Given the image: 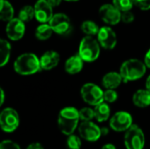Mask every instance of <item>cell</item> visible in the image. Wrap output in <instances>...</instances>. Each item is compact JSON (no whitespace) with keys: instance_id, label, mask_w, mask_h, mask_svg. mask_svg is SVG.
I'll return each instance as SVG.
<instances>
[{"instance_id":"cell-37","label":"cell","mask_w":150,"mask_h":149,"mask_svg":"<svg viewBox=\"0 0 150 149\" xmlns=\"http://www.w3.org/2000/svg\"><path fill=\"white\" fill-rule=\"evenodd\" d=\"M108 133H109L108 128H106V127H102L101 128V133H102V135H106V134H108Z\"/></svg>"},{"instance_id":"cell-22","label":"cell","mask_w":150,"mask_h":149,"mask_svg":"<svg viewBox=\"0 0 150 149\" xmlns=\"http://www.w3.org/2000/svg\"><path fill=\"white\" fill-rule=\"evenodd\" d=\"M53 32L54 31L49 23H42L36 28L35 37L40 40H47L52 36Z\"/></svg>"},{"instance_id":"cell-20","label":"cell","mask_w":150,"mask_h":149,"mask_svg":"<svg viewBox=\"0 0 150 149\" xmlns=\"http://www.w3.org/2000/svg\"><path fill=\"white\" fill-rule=\"evenodd\" d=\"M94 112H95V119L98 122H104L107 120L111 113L110 107L105 101L96 105L94 108Z\"/></svg>"},{"instance_id":"cell-32","label":"cell","mask_w":150,"mask_h":149,"mask_svg":"<svg viewBox=\"0 0 150 149\" xmlns=\"http://www.w3.org/2000/svg\"><path fill=\"white\" fill-rule=\"evenodd\" d=\"M144 62L147 66V68H150V48L149 49V51L146 53L145 57H144Z\"/></svg>"},{"instance_id":"cell-23","label":"cell","mask_w":150,"mask_h":149,"mask_svg":"<svg viewBox=\"0 0 150 149\" xmlns=\"http://www.w3.org/2000/svg\"><path fill=\"white\" fill-rule=\"evenodd\" d=\"M99 27L97 25V23H95L92 20H85L82 23L81 25V30L82 32L88 35V36H96L98 35V32H99Z\"/></svg>"},{"instance_id":"cell-35","label":"cell","mask_w":150,"mask_h":149,"mask_svg":"<svg viewBox=\"0 0 150 149\" xmlns=\"http://www.w3.org/2000/svg\"><path fill=\"white\" fill-rule=\"evenodd\" d=\"M0 95H1V99H0V105H2L4 102V91L3 89H0Z\"/></svg>"},{"instance_id":"cell-38","label":"cell","mask_w":150,"mask_h":149,"mask_svg":"<svg viewBox=\"0 0 150 149\" xmlns=\"http://www.w3.org/2000/svg\"><path fill=\"white\" fill-rule=\"evenodd\" d=\"M146 89L150 91V75L148 76V78L146 80Z\"/></svg>"},{"instance_id":"cell-15","label":"cell","mask_w":150,"mask_h":149,"mask_svg":"<svg viewBox=\"0 0 150 149\" xmlns=\"http://www.w3.org/2000/svg\"><path fill=\"white\" fill-rule=\"evenodd\" d=\"M60 54L54 50H48L45 52L40 58V67L43 70H51L54 68L60 62Z\"/></svg>"},{"instance_id":"cell-28","label":"cell","mask_w":150,"mask_h":149,"mask_svg":"<svg viewBox=\"0 0 150 149\" xmlns=\"http://www.w3.org/2000/svg\"><path fill=\"white\" fill-rule=\"evenodd\" d=\"M67 144L69 149H80L81 148V140L76 135H69L67 141Z\"/></svg>"},{"instance_id":"cell-5","label":"cell","mask_w":150,"mask_h":149,"mask_svg":"<svg viewBox=\"0 0 150 149\" xmlns=\"http://www.w3.org/2000/svg\"><path fill=\"white\" fill-rule=\"evenodd\" d=\"M81 97L85 103L93 106L104 102V91L97 84L91 83H87L82 86Z\"/></svg>"},{"instance_id":"cell-14","label":"cell","mask_w":150,"mask_h":149,"mask_svg":"<svg viewBox=\"0 0 150 149\" xmlns=\"http://www.w3.org/2000/svg\"><path fill=\"white\" fill-rule=\"evenodd\" d=\"M35 18L40 24L48 23L54 16L53 7L47 0H38L34 4Z\"/></svg>"},{"instance_id":"cell-6","label":"cell","mask_w":150,"mask_h":149,"mask_svg":"<svg viewBox=\"0 0 150 149\" xmlns=\"http://www.w3.org/2000/svg\"><path fill=\"white\" fill-rule=\"evenodd\" d=\"M124 142L127 149H143L145 138L142 130L136 125H132L126 132Z\"/></svg>"},{"instance_id":"cell-29","label":"cell","mask_w":150,"mask_h":149,"mask_svg":"<svg viewBox=\"0 0 150 149\" xmlns=\"http://www.w3.org/2000/svg\"><path fill=\"white\" fill-rule=\"evenodd\" d=\"M135 17L132 11H127L121 12V21L125 24H131L134 22Z\"/></svg>"},{"instance_id":"cell-36","label":"cell","mask_w":150,"mask_h":149,"mask_svg":"<svg viewBox=\"0 0 150 149\" xmlns=\"http://www.w3.org/2000/svg\"><path fill=\"white\" fill-rule=\"evenodd\" d=\"M102 149H116V148L112 144H106L102 148Z\"/></svg>"},{"instance_id":"cell-2","label":"cell","mask_w":150,"mask_h":149,"mask_svg":"<svg viewBox=\"0 0 150 149\" xmlns=\"http://www.w3.org/2000/svg\"><path fill=\"white\" fill-rule=\"evenodd\" d=\"M147 71L144 61L138 59H129L125 61L120 69V73L125 83L136 81L143 77Z\"/></svg>"},{"instance_id":"cell-9","label":"cell","mask_w":150,"mask_h":149,"mask_svg":"<svg viewBox=\"0 0 150 149\" xmlns=\"http://www.w3.org/2000/svg\"><path fill=\"white\" fill-rule=\"evenodd\" d=\"M100 18L109 25H118L121 21V11L113 4H105L98 11Z\"/></svg>"},{"instance_id":"cell-26","label":"cell","mask_w":150,"mask_h":149,"mask_svg":"<svg viewBox=\"0 0 150 149\" xmlns=\"http://www.w3.org/2000/svg\"><path fill=\"white\" fill-rule=\"evenodd\" d=\"M79 116L82 121H91L95 118V112L90 107H84L79 111Z\"/></svg>"},{"instance_id":"cell-16","label":"cell","mask_w":150,"mask_h":149,"mask_svg":"<svg viewBox=\"0 0 150 149\" xmlns=\"http://www.w3.org/2000/svg\"><path fill=\"white\" fill-rule=\"evenodd\" d=\"M83 60L79 54L70 56L65 61V71L69 75H76L82 71L83 68Z\"/></svg>"},{"instance_id":"cell-13","label":"cell","mask_w":150,"mask_h":149,"mask_svg":"<svg viewBox=\"0 0 150 149\" xmlns=\"http://www.w3.org/2000/svg\"><path fill=\"white\" fill-rule=\"evenodd\" d=\"M80 136L88 141H96L101 136V128L91 121H83L78 128Z\"/></svg>"},{"instance_id":"cell-25","label":"cell","mask_w":150,"mask_h":149,"mask_svg":"<svg viewBox=\"0 0 150 149\" xmlns=\"http://www.w3.org/2000/svg\"><path fill=\"white\" fill-rule=\"evenodd\" d=\"M112 4L121 11H131L134 6L133 0H112Z\"/></svg>"},{"instance_id":"cell-19","label":"cell","mask_w":150,"mask_h":149,"mask_svg":"<svg viewBox=\"0 0 150 149\" xmlns=\"http://www.w3.org/2000/svg\"><path fill=\"white\" fill-rule=\"evenodd\" d=\"M14 18V9L7 0H0V19L9 22Z\"/></svg>"},{"instance_id":"cell-27","label":"cell","mask_w":150,"mask_h":149,"mask_svg":"<svg viewBox=\"0 0 150 149\" xmlns=\"http://www.w3.org/2000/svg\"><path fill=\"white\" fill-rule=\"evenodd\" d=\"M118 99V93L115 90L106 89L104 91V101L106 103H113Z\"/></svg>"},{"instance_id":"cell-33","label":"cell","mask_w":150,"mask_h":149,"mask_svg":"<svg viewBox=\"0 0 150 149\" xmlns=\"http://www.w3.org/2000/svg\"><path fill=\"white\" fill-rule=\"evenodd\" d=\"M26 149H44V148H43L42 145H41V144H40V143H33V144L29 145Z\"/></svg>"},{"instance_id":"cell-21","label":"cell","mask_w":150,"mask_h":149,"mask_svg":"<svg viewBox=\"0 0 150 149\" xmlns=\"http://www.w3.org/2000/svg\"><path fill=\"white\" fill-rule=\"evenodd\" d=\"M11 47L6 40H0V67L5 66L11 57Z\"/></svg>"},{"instance_id":"cell-39","label":"cell","mask_w":150,"mask_h":149,"mask_svg":"<svg viewBox=\"0 0 150 149\" xmlns=\"http://www.w3.org/2000/svg\"><path fill=\"white\" fill-rule=\"evenodd\" d=\"M64 1H67V2H76V1H79V0H64Z\"/></svg>"},{"instance_id":"cell-3","label":"cell","mask_w":150,"mask_h":149,"mask_svg":"<svg viewBox=\"0 0 150 149\" xmlns=\"http://www.w3.org/2000/svg\"><path fill=\"white\" fill-rule=\"evenodd\" d=\"M79 120V111L75 107H65L59 113L58 126L63 134L71 135L77 127Z\"/></svg>"},{"instance_id":"cell-34","label":"cell","mask_w":150,"mask_h":149,"mask_svg":"<svg viewBox=\"0 0 150 149\" xmlns=\"http://www.w3.org/2000/svg\"><path fill=\"white\" fill-rule=\"evenodd\" d=\"M62 0H47V2L50 4V5L54 8V7H57L61 4Z\"/></svg>"},{"instance_id":"cell-31","label":"cell","mask_w":150,"mask_h":149,"mask_svg":"<svg viewBox=\"0 0 150 149\" xmlns=\"http://www.w3.org/2000/svg\"><path fill=\"white\" fill-rule=\"evenodd\" d=\"M0 149H20L19 146L11 141H4L0 145Z\"/></svg>"},{"instance_id":"cell-30","label":"cell","mask_w":150,"mask_h":149,"mask_svg":"<svg viewBox=\"0 0 150 149\" xmlns=\"http://www.w3.org/2000/svg\"><path fill=\"white\" fill-rule=\"evenodd\" d=\"M135 6L142 11L150 10V0H133Z\"/></svg>"},{"instance_id":"cell-10","label":"cell","mask_w":150,"mask_h":149,"mask_svg":"<svg viewBox=\"0 0 150 149\" xmlns=\"http://www.w3.org/2000/svg\"><path fill=\"white\" fill-rule=\"evenodd\" d=\"M97 37L101 47L104 49L112 50L117 45V35L111 26L105 25L100 27Z\"/></svg>"},{"instance_id":"cell-7","label":"cell","mask_w":150,"mask_h":149,"mask_svg":"<svg viewBox=\"0 0 150 149\" xmlns=\"http://www.w3.org/2000/svg\"><path fill=\"white\" fill-rule=\"evenodd\" d=\"M54 32L65 36L72 31V24L70 18L65 13L58 12L54 14L53 18L48 22Z\"/></svg>"},{"instance_id":"cell-11","label":"cell","mask_w":150,"mask_h":149,"mask_svg":"<svg viewBox=\"0 0 150 149\" xmlns=\"http://www.w3.org/2000/svg\"><path fill=\"white\" fill-rule=\"evenodd\" d=\"M133 125L132 116L127 112H116L110 120V126L115 132L127 131Z\"/></svg>"},{"instance_id":"cell-24","label":"cell","mask_w":150,"mask_h":149,"mask_svg":"<svg viewBox=\"0 0 150 149\" xmlns=\"http://www.w3.org/2000/svg\"><path fill=\"white\" fill-rule=\"evenodd\" d=\"M34 17H35L34 7L31 5H25L24 7H22L18 15V18L25 23L31 21Z\"/></svg>"},{"instance_id":"cell-17","label":"cell","mask_w":150,"mask_h":149,"mask_svg":"<svg viewBox=\"0 0 150 149\" xmlns=\"http://www.w3.org/2000/svg\"><path fill=\"white\" fill-rule=\"evenodd\" d=\"M122 82H124V81H123V78H122L120 73L115 72V71L106 73L102 78V85L105 89L115 90L121 84Z\"/></svg>"},{"instance_id":"cell-4","label":"cell","mask_w":150,"mask_h":149,"mask_svg":"<svg viewBox=\"0 0 150 149\" xmlns=\"http://www.w3.org/2000/svg\"><path fill=\"white\" fill-rule=\"evenodd\" d=\"M100 44L93 36H85L82 39L78 54L86 62L95 61L100 55Z\"/></svg>"},{"instance_id":"cell-1","label":"cell","mask_w":150,"mask_h":149,"mask_svg":"<svg viewBox=\"0 0 150 149\" xmlns=\"http://www.w3.org/2000/svg\"><path fill=\"white\" fill-rule=\"evenodd\" d=\"M14 70L21 76H30L36 74L41 69L40 58L33 53L20 54L14 61Z\"/></svg>"},{"instance_id":"cell-8","label":"cell","mask_w":150,"mask_h":149,"mask_svg":"<svg viewBox=\"0 0 150 149\" xmlns=\"http://www.w3.org/2000/svg\"><path fill=\"white\" fill-rule=\"evenodd\" d=\"M19 124L18 112L12 108H5L0 113V126L4 132H14Z\"/></svg>"},{"instance_id":"cell-18","label":"cell","mask_w":150,"mask_h":149,"mask_svg":"<svg viewBox=\"0 0 150 149\" xmlns=\"http://www.w3.org/2000/svg\"><path fill=\"white\" fill-rule=\"evenodd\" d=\"M134 104L140 108H145L150 105V91L149 90H138L133 96Z\"/></svg>"},{"instance_id":"cell-12","label":"cell","mask_w":150,"mask_h":149,"mask_svg":"<svg viewBox=\"0 0 150 149\" xmlns=\"http://www.w3.org/2000/svg\"><path fill=\"white\" fill-rule=\"evenodd\" d=\"M25 32V22L18 18H13L10 20L5 27V32L7 37L13 41L19 40L23 38Z\"/></svg>"}]
</instances>
